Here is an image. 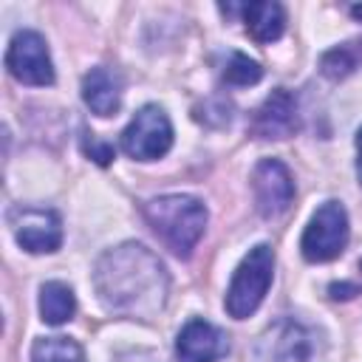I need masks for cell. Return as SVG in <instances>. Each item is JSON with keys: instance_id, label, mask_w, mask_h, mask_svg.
<instances>
[{"instance_id": "obj_1", "label": "cell", "mask_w": 362, "mask_h": 362, "mask_svg": "<svg viewBox=\"0 0 362 362\" xmlns=\"http://www.w3.org/2000/svg\"><path fill=\"white\" fill-rule=\"evenodd\" d=\"M93 286L107 311L136 320L158 317L170 294L164 263L141 243H122L105 252L96 260Z\"/></svg>"}, {"instance_id": "obj_2", "label": "cell", "mask_w": 362, "mask_h": 362, "mask_svg": "<svg viewBox=\"0 0 362 362\" xmlns=\"http://www.w3.org/2000/svg\"><path fill=\"white\" fill-rule=\"evenodd\" d=\"M144 218L178 257H189L206 229V206L192 195L153 198L144 204Z\"/></svg>"}, {"instance_id": "obj_3", "label": "cell", "mask_w": 362, "mask_h": 362, "mask_svg": "<svg viewBox=\"0 0 362 362\" xmlns=\"http://www.w3.org/2000/svg\"><path fill=\"white\" fill-rule=\"evenodd\" d=\"M272 274H274V252H272V246L257 243L240 260V266L235 269L232 283L226 288L223 305H226L229 317H235V320L252 317L260 308V303L272 286Z\"/></svg>"}, {"instance_id": "obj_4", "label": "cell", "mask_w": 362, "mask_h": 362, "mask_svg": "<svg viewBox=\"0 0 362 362\" xmlns=\"http://www.w3.org/2000/svg\"><path fill=\"white\" fill-rule=\"evenodd\" d=\"M322 337L314 328L283 317L263 331L257 362H322Z\"/></svg>"}, {"instance_id": "obj_5", "label": "cell", "mask_w": 362, "mask_h": 362, "mask_svg": "<svg viewBox=\"0 0 362 362\" xmlns=\"http://www.w3.org/2000/svg\"><path fill=\"white\" fill-rule=\"evenodd\" d=\"M348 243V212L337 201H325L308 221L300 249L308 263H328L342 255Z\"/></svg>"}, {"instance_id": "obj_6", "label": "cell", "mask_w": 362, "mask_h": 362, "mask_svg": "<svg viewBox=\"0 0 362 362\" xmlns=\"http://www.w3.org/2000/svg\"><path fill=\"white\" fill-rule=\"evenodd\" d=\"M173 147V124L158 105H144L122 133V150L139 161H156Z\"/></svg>"}, {"instance_id": "obj_7", "label": "cell", "mask_w": 362, "mask_h": 362, "mask_svg": "<svg viewBox=\"0 0 362 362\" xmlns=\"http://www.w3.org/2000/svg\"><path fill=\"white\" fill-rule=\"evenodd\" d=\"M6 68L23 85L45 88L54 82V65H51L48 45L37 31H28V28L11 37L8 51H6Z\"/></svg>"}, {"instance_id": "obj_8", "label": "cell", "mask_w": 362, "mask_h": 362, "mask_svg": "<svg viewBox=\"0 0 362 362\" xmlns=\"http://www.w3.org/2000/svg\"><path fill=\"white\" fill-rule=\"evenodd\" d=\"M8 223H11L17 243L25 252H34V255L57 252L62 243V223H59V215L51 209L14 206L8 212Z\"/></svg>"}, {"instance_id": "obj_9", "label": "cell", "mask_w": 362, "mask_h": 362, "mask_svg": "<svg viewBox=\"0 0 362 362\" xmlns=\"http://www.w3.org/2000/svg\"><path fill=\"white\" fill-rule=\"evenodd\" d=\"M252 192H255V204L257 212L263 218H277L283 212H288L291 201H294V181L291 173L286 170L283 161L277 158H263L255 173H252Z\"/></svg>"}, {"instance_id": "obj_10", "label": "cell", "mask_w": 362, "mask_h": 362, "mask_svg": "<svg viewBox=\"0 0 362 362\" xmlns=\"http://www.w3.org/2000/svg\"><path fill=\"white\" fill-rule=\"evenodd\" d=\"M300 130L297 102L286 88L272 90L252 116V133L257 139H288Z\"/></svg>"}, {"instance_id": "obj_11", "label": "cell", "mask_w": 362, "mask_h": 362, "mask_svg": "<svg viewBox=\"0 0 362 362\" xmlns=\"http://www.w3.org/2000/svg\"><path fill=\"white\" fill-rule=\"evenodd\" d=\"M229 351V337L206 320H189L175 339L178 362H218Z\"/></svg>"}, {"instance_id": "obj_12", "label": "cell", "mask_w": 362, "mask_h": 362, "mask_svg": "<svg viewBox=\"0 0 362 362\" xmlns=\"http://www.w3.org/2000/svg\"><path fill=\"white\" fill-rule=\"evenodd\" d=\"M82 99L96 116H113L122 105V82L107 68H90L82 79Z\"/></svg>"}, {"instance_id": "obj_13", "label": "cell", "mask_w": 362, "mask_h": 362, "mask_svg": "<svg viewBox=\"0 0 362 362\" xmlns=\"http://www.w3.org/2000/svg\"><path fill=\"white\" fill-rule=\"evenodd\" d=\"M240 14H243V23H246V31L260 45L280 40V34L286 28V11H283L280 3H272V0L246 3V6H240Z\"/></svg>"}, {"instance_id": "obj_14", "label": "cell", "mask_w": 362, "mask_h": 362, "mask_svg": "<svg viewBox=\"0 0 362 362\" xmlns=\"http://www.w3.org/2000/svg\"><path fill=\"white\" fill-rule=\"evenodd\" d=\"M76 311V300H74V291L71 286L59 283V280H51L40 288V314H42V322L48 325H62L74 317Z\"/></svg>"}, {"instance_id": "obj_15", "label": "cell", "mask_w": 362, "mask_h": 362, "mask_svg": "<svg viewBox=\"0 0 362 362\" xmlns=\"http://www.w3.org/2000/svg\"><path fill=\"white\" fill-rule=\"evenodd\" d=\"M31 362H85V354L68 337H42L31 348Z\"/></svg>"}, {"instance_id": "obj_16", "label": "cell", "mask_w": 362, "mask_h": 362, "mask_svg": "<svg viewBox=\"0 0 362 362\" xmlns=\"http://www.w3.org/2000/svg\"><path fill=\"white\" fill-rule=\"evenodd\" d=\"M359 57H362L359 42L337 45V48H331V51L322 54V59H320V71H322L328 79H345V76L356 68Z\"/></svg>"}, {"instance_id": "obj_17", "label": "cell", "mask_w": 362, "mask_h": 362, "mask_svg": "<svg viewBox=\"0 0 362 362\" xmlns=\"http://www.w3.org/2000/svg\"><path fill=\"white\" fill-rule=\"evenodd\" d=\"M221 74H223V82H229V85H235V88H246V85L260 82L263 68H260L255 59H249L246 54H232Z\"/></svg>"}, {"instance_id": "obj_18", "label": "cell", "mask_w": 362, "mask_h": 362, "mask_svg": "<svg viewBox=\"0 0 362 362\" xmlns=\"http://www.w3.org/2000/svg\"><path fill=\"white\" fill-rule=\"evenodd\" d=\"M82 147H85V153L96 161V164H110V158H113V147L110 144H105V141H99L93 133H88L85 136V141H82Z\"/></svg>"}, {"instance_id": "obj_19", "label": "cell", "mask_w": 362, "mask_h": 362, "mask_svg": "<svg viewBox=\"0 0 362 362\" xmlns=\"http://www.w3.org/2000/svg\"><path fill=\"white\" fill-rule=\"evenodd\" d=\"M331 297L334 300H351L354 294H359V288L354 286V283H331Z\"/></svg>"}, {"instance_id": "obj_20", "label": "cell", "mask_w": 362, "mask_h": 362, "mask_svg": "<svg viewBox=\"0 0 362 362\" xmlns=\"http://www.w3.org/2000/svg\"><path fill=\"white\" fill-rule=\"evenodd\" d=\"M356 175H359V181H362V127H359V133H356Z\"/></svg>"}, {"instance_id": "obj_21", "label": "cell", "mask_w": 362, "mask_h": 362, "mask_svg": "<svg viewBox=\"0 0 362 362\" xmlns=\"http://www.w3.org/2000/svg\"><path fill=\"white\" fill-rule=\"evenodd\" d=\"M351 14H354L356 20H362V6H354V8H351Z\"/></svg>"}]
</instances>
